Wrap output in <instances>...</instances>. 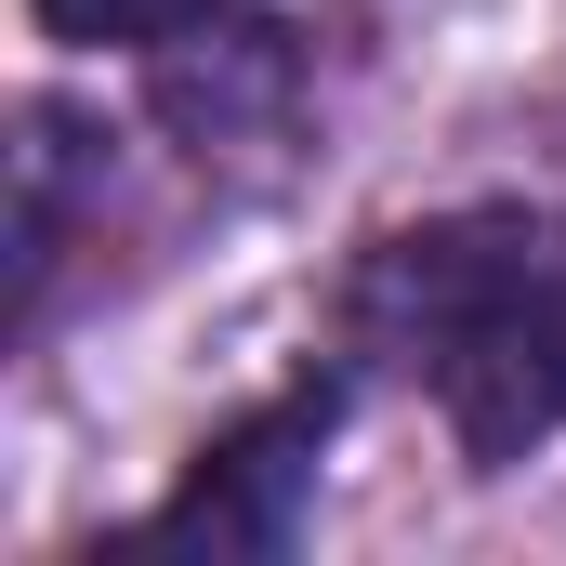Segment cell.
Masks as SVG:
<instances>
[{
  "instance_id": "cell-1",
  "label": "cell",
  "mask_w": 566,
  "mask_h": 566,
  "mask_svg": "<svg viewBox=\"0 0 566 566\" xmlns=\"http://www.w3.org/2000/svg\"><path fill=\"white\" fill-rule=\"evenodd\" d=\"M356 356L409 369L474 474L566 434V198H461L396 224L356 290Z\"/></svg>"
},
{
  "instance_id": "cell-2",
  "label": "cell",
  "mask_w": 566,
  "mask_h": 566,
  "mask_svg": "<svg viewBox=\"0 0 566 566\" xmlns=\"http://www.w3.org/2000/svg\"><path fill=\"white\" fill-rule=\"evenodd\" d=\"M343 434V369H303L290 396H264L251 422H224L198 448V474L145 514V541H211V554H290L316 514V461Z\"/></svg>"
},
{
  "instance_id": "cell-3",
  "label": "cell",
  "mask_w": 566,
  "mask_h": 566,
  "mask_svg": "<svg viewBox=\"0 0 566 566\" xmlns=\"http://www.w3.org/2000/svg\"><path fill=\"white\" fill-rule=\"evenodd\" d=\"M145 93H158V119L198 145H251L290 119V93H303V53H290V27L264 0H211V13H185V27H158L145 40Z\"/></svg>"
}]
</instances>
